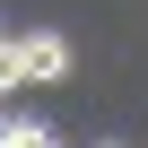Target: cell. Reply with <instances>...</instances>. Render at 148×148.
Instances as JSON below:
<instances>
[{"label": "cell", "instance_id": "cell-1", "mask_svg": "<svg viewBox=\"0 0 148 148\" xmlns=\"http://www.w3.org/2000/svg\"><path fill=\"white\" fill-rule=\"evenodd\" d=\"M0 79L9 87H61L70 79V44L61 35H0Z\"/></svg>", "mask_w": 148, "mask_h": 148}, {"label": "cell", "instance_id": "cell-2", "mask_svg": "<svg viewBox=\"0 0 148 148\" xmlns=\"http://www.w3.org/2000/svg\"><path fill=\"white\" fill-rule=\"evenodd\" d=\"M0 148H61V139H52V122H9Z\"/></svg>", "mask_w": 148, "mask_h": 148}, {"label": "cell", "instance_id": "cell-3", "mask_svg": "<svg viewBox=\"0 0 148 148\" xmlns=\"http://www.w3.org/2000/svg\"><path fill=\"white\" fill-rule=\"evenodd\" d=\"M0 139H9V122H0Z\"/></svg>", "mask_w": 148, "mask_h": 148}, {"label": "cell", "instance_id": "cell-4", "mask_svg": "<svg viewBox=\"0 0 148 148\" xmlns=\"http://www.w3.org/2000/svg\"><path fill=\"white\" fill-rule=\"evenodd\" d=\"M0 96H9V79H0Z\"/></svg>", "mask_w": 148, "mask_h": 148}]
</instances>
